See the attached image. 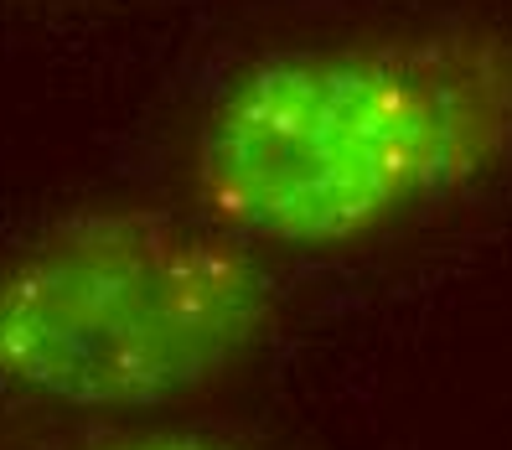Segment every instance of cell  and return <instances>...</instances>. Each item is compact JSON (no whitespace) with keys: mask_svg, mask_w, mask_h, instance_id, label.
Segmentation results:
<instances>
[{"mask_svg":"<svg viewBox=\"0 0 512 450\" xmlns=\"http://www.w3.org/2000/svg\"><path fill=\"white\" fill-rule=\"evenodd\" d=\"M512 161V26L430 21L275 47L207 99L187 182L254 249L383 238Z\"/></svg>","mask_w":512,"mask_h":450,"instance_id":"cell-1","label":"cell"},{"mask_svg":"<svg viewBox=\"0 0 512 450\" xmlns=\"http://www.w3.org/2000/svg\"><path fill=\"white\" fill-rule=\"evenodd\" d=\"M280 321L264 254L207 213L83 207L0 254V388L150 414L238 378Z\"/></svg>","mask_w":512,"mask_h":450,"instance_id":"cell-2","label":"cell"},{"mask_svg":"<svg viewBox=\"0 0 512 450\" xmlns=\"http://www.w3.org/2000/svg\"><path fill=\"white\" fill-rule=\"evenodd\" d=\"M52 450H244V445H228L218 435H202V430H161V425H130V430H94V435H78L63 440Z\"/></svg>","mask_w":512,"mask_h":450,"instance_id":"cell-3","label":"cell"}]
</instances>
